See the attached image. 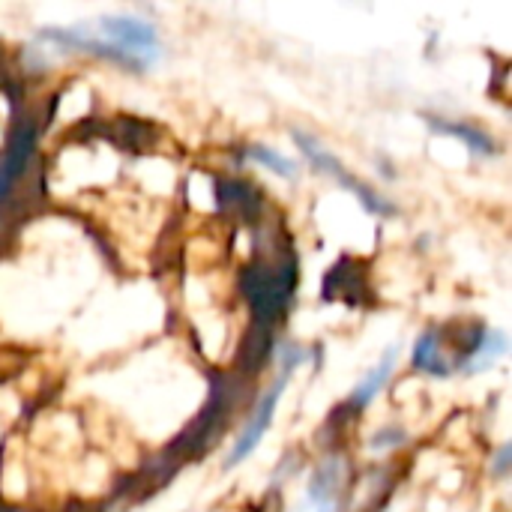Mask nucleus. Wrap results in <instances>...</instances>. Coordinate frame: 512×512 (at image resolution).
<instances>
[{
	"label": "nucleus",
	"instance_id": "1",
	"mask_svg": "<svg viewBox=\"0 0 512 512\" xmlns=\"http://www.w3.org/2000/svg\"><path fill=\"white\" fill-rule=\"evenodd\" d=\"M294 141L300 144V150L306 153V159L318 168V171H324V174H330L333 180H339L348 192H354L360 201H363V207L366 210H372V213H381V216H390L393 213V207L375 192V189H369L363 180H357L354 174H348L345 168H342V162L333 156V153H327L315 138H309L306 132H294Z\"/></svg>",
	"mask_w": 512,
	"mask_h": 512
},
{
	"label": "nucleus",
	"instance_id": "2",
	"mask_svg": "<svg viewBox=\"0 0 512 512\" xmlns=\"http://www.w3.org/2000/svg\"><path fill=\"white\" fill-rule=\"evenodd\" d=\"M285 387H288V375H282V378L264 393V399H261L258 408L252 411L249 423L243 426V432H240V438H237V444H234V450H231L225 468H237L240 462H246V459L258 450V444L264 441V435H267V429H270V423H273V417H276V408H279V399H282Z\"/></svg>",
	"mask_w": 512,
	"mask_h": 512
},
{
	"label": "nucleus",
	"instance_id": "3",
	"mask_svg": "<svg viewBox=\"0 0 512 512\" xmlns=\"http://www.w3.org/2000/svg\"><path fill=\"white\" fill-rule=\"evenodd\" d=\"M102 33L114 39L117 48H123L126 54H132L138 60V54H156V30L153 24H144L138 18H126V15H108L102 18Z\"/></svg>",
	"mask_w": 512,
	"mask_h": 512
},
{
	"label": "nucleus",
	"instance_id": "4",
	"mask_svg": "<svg viewBox=\"0 0 512 512\" xmlns=\"http://www.w3.org/2000/svg\"><path fill=\"white\" fill-rule=\"evenodd\" d=\"M33 144H36V129L27 123V126H21V129L15 132V138H12L6 156L0 159V204H3V198L12 192V186L18 183V177L24 174V168H27V162H30V153H33Z\"/></svg>",
	"mask_w": 512,
	"mask_h": 512
},
{
	"label": "nucleus",
	"instance_id": "5",
	"mask_svg": "<svg viewBox=\"0 0 512 512\" xmlns=\"http://www.w3.org/2000/svg\"><path fill=\"white\" fill-rule=\"evenodd\" d=\"M396 360H399V345H393V348H387L384 351V357H381V363L354 387V393H351V408H366L381 390H384V384H387V378L393 375V369H396Z\"/></svg>",
	"mask_w": 512,
	"mask_h": 512
},
{
	"label": "nucleus",
	"instance_id": "6",
	"mask_svg": "<svg viewBox=\"0 0 512 512\" xmlns=\"http://www.w3.org/2000/svg\"><path fill=\"white\" fill-rule=\"evenodd\" d=\"M504 351H507V336L498 333V330H492V333L486 330V333L480 336V342L471 348V354H468V360L462 363V369H465L468 375H477V372L489 369Z\"/></svg>",
	"mask_w": 512,
	"mask_h": 512
},
{
	"label": "nucleus",
	"instance_id": "7",
	"mask_svg": "<svg viewBox=\"0 0 512 512\" xmlns=\"http://www.w3.org/2000/svg\"><path fill=\"white\" fill-rule=\"evenodd\" d=\"M438 342H441V336H438L435 330H429V333H423L420 342L414 345V369H420V372H426V375H432V378L450 375V363L441 357Z\"/></svg>",
	"mask_w": 512,
	"mask_h": 512
},
{
	"label": "nucleus",
	"instance_id": "8",
	"mask_svg": "<svg viewBox=\"0 0 512 512\" xmlns=\"http://www.w3.org/2000/svg\"><path fill=\"white\" fill-rule=\"evenodd\" d=\"M246 156L249 159H255V162H261L264 168H270V171H276L279 177H285V180H291L297 171H294V162L291 159H285L282 153H276V150H270V147H249L246 150Z\"/></svg>",
	"mask_w": 512,
	"mask_h": 512
},
{
	"label": "nucleus",
	"instance_id": "9",
	"mask_svg": "<svg viewBox=\"0 0 512 512\" xmlns=\"http://www.w3.org/2000/svg\"><path fill=\"white\" fill-rule=\"evenodd\" d=\"M435 129H441V132H447V135H456V138H462V141H468L477 153H492V150H495V147H492V138L483 135L480 129H471V126H462V123H435Z\"/></svg>",
	"mask_w": 512,
	"mask_h": 512
},
{
	"label": "nucleus",
	"instance_id": "10",
	"mask_svg": "<svg viewBox=\"0 0 512 512\" xmlns=\"http://www.w3.org/2000/svg\"><path fill=\"white\" fill-rule=\"evenodd\" d=\"M507 462H510V447H504V450L498 453V462H495V471H498V474H504V471H507Z\"/></svg>",
	"mask_w": 512,
	"mask_h": 512
}]
</instances>
